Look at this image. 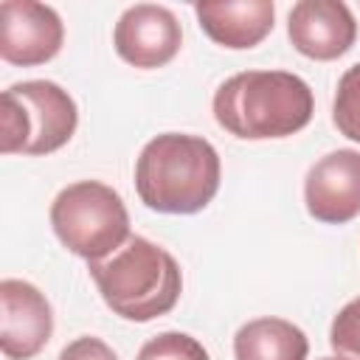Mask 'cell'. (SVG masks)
<instances>
[{"instance_id": "16", "label": "cell", "mask_w": 360, "mask_h": 360, "mask_svg": "<svg viewBox=\"0 0 360 360\" xmlns=\"http://www.w3.org/2000/svg\"><path fill=\"white\" fill-rule=\"evenodd\" d=\"M56 360H118L115 352L101 340V338H93V335H84V338H76L70 340Z\"/></svg>"}, {"instance_id": "9", "label": "cell", "mask_w": 360, "mask_h": 360, "mask_svg": "<svg viewBox=\"0 0 360 360\" xmlns=\"http://www.w3.org/2000/svg\"><path fill=\"white\" fill-rule=\"evenodd\" d=\"M309 217L326 225H343L360 217V152L335 149L323 155L304 180Z\"/></svg>"}, {"instance_id": "15", "label": "cell", "mask_w": 360, "mask_h": 360, "mask_svg": "<svg viewBox=\"0 0 360 360\" xmlns=\"http://www.w3.org/2000/svg\"><path fill=\"white\" fill-rule=\"evenodd\" d=\"M329 346L335 349V357L360 360V295L343 304L335 315L329 329Z\"/></svg>"}, {"instance_id": "6", "label": "cell", "mask_w": 360, "mask_h": 360, "mask_svg": "<svg viewBox=\"0 0 360 360\" xmlns=\"http://www.w3.org/2000/svg\"><path fill=\"white\" fill-rule=\"evenodd\" d=\"M65 42L56 8L37 0L0 3V56L8 65L34 68L51 62Z\"/></svg>"}, {"instance_id": "8", "label": "cell", "mask_w": 360, "mask_h": 360, "mask_svg": "<svg viewBox=\"0 0 360 360\" xmlns=\"http://www.w3.org/2000/svg\"><path fill=\"white\" fill-rule=\"evenodd\" d=\"M53 335L48 298L22 278L0 281V352L8 360L37 357Z\"/></svg>"}, {"instance_id": "3", "label": "cell", "mask_w": 360, "mask_h": 360, "mask_svg": "<svg viewBox=\"0 0 360 360\" xmlns=\"http://www.w3.org/2000/svg\"><path fill=\"white\" fill-rule=\"evenodd\" d=\"M87 264L104 304L124 321H155L172 312L183 292L180 264L146 236H129L115 253Z\"/></svg>"}, {"instance_id": "11", "label": "cell", "mask_w": 360, "mask_h": 360, "mask_svg": "<svg viewBox=\"0 0 360 360\" xmlns=\"http://www.w3.org/2000/svg\"><path fill=\"white\" fill-rule=\"evenodd\" d=\"M200 28L222 48L245 51L259 45L276 20V6L270 0H225V3H197L194 6Z\"/></svg>"}, {"instance_id": "1", "label": "cell", "mask_w": 360, "mask_h": 360, "mask_svg": "<svg viewBox=\"0 0 360 360\" xmlns=\"http://www.w3.org/2000/svg\"><path fill=\"white\" fill-rule=\"evenodd\" d=\"M309 84L290 70H242L214 93L217 124L242 141L287 138L312 118Z\"/></svg>"}, {"instance_id": "12", "label": "cell", "mask_w": 360, "mask_h": 360, "mask_svg": "<svg viewBox=\"0 0 360 360\" xmlns=\"http://www.w3.org/2000/svg\"><path fill=\"white\" fill-rule=\"evenodd\" d=\"M307 335L284 318H253L233 335L236 360H307Z\"/></svg>"}, {"instance_id": "7", "label": "cell", "mask_w": 360, "mask_h": 360, "mask_svg": "<svg viewBox=\"0 0 360 360\" xmlns=\"http://www.w3.org/2000/svg\"><path fill=\"white\" fill-rule=\"evenodd\" d=\"M112 45L124 62L141 70L169 65L180 45L183 28L172 8L155 3H135L129 6L112 31Z\"/></svg>"}, {"instance_id": "13", "label": "cell", "mask_w": 360, "mask_h": 360, "mask_svg": "<svg viewBox=\"0 0 360 360\" xmlns=\"http://www.w3.org/2000/svg\"><path fill=\"white\" fill-rule=\"evenodd\" d=\"M332 121L340 129V135L360 143V62L352 65L338 82L332 101Z\"/></svg>"}, {"instance_id": "4", "label": "cell", "mask_w": 360, "mask_h": 360, "mask_svg": "<svg viewBox=\"0 0 360 360\" xmlns=\"http://www.w3.org/2000/svg\"><path fill=\"white\" fill-rule=\"evenodd\" d=\"M79 124L73 96L48 79L17 82L3 90L0 152L3 155H51L62 149Z\"/></svg>"}, {"instance_id": "14", "label": "cell", "mask_w": 360, "mask_h": 360, "mask_svg": "<svg viewBox=\"0 0 360 360\" xmlns=\"http://www.w3.org/2000/svg\"><path fill=\"white\" fill-rule=\"evenodd\" d=\"M138 360H208V352L186 332H160L141 346Z\"/></svg>"}, {"instance_id": "10", "label": "cell", "mask_w": 360, "mask_h": 360, "mask_svg": "<svg viewBox=\"0 0 360 360\" xmlns=\"http://www.w3.org/2000/svg\"><path fill=\"white\" fill-rule=\"evenodd\" d=\"M287 37L298 53L318 62L343 56L357 39V22L340 0H301L290 8Z\"/></svg>"}, {"instance_id": "5", "label": "cell", "mask_w": 360, "mask_h": 360, "mask_svg": "<svg viewBox=\"0 0 360 360\" xmlns=\"http://www.w3.org/2000/svg\"><path fill=\"white\" fill-rule=\"evenodd\" d=\"M51 225L59 242L87 262L107 259L132 236L121 194L98 180L65 186L51 202Z\"/></svg>"}, {"instance_id": "17", "label": "cell", "mask_w": 360, "mask_h": 360, "mask_svg": "<svg viewBox=\"0 0 360 360\" xmlns=\"http://www.w3.org/2000/svg\"><path fill=\"white\" fill-rule=\"evenodd\" d=\"M318 360H343V357H318Z\"/></svg>"}, {"instance_id": "2", "label": "cell", "mask_w": 360, "mask_h": 360, "mask_svg": "<svg viewBox=\"0 0 360 360\" xmlns=\"http://www.w3.org/2000/svg\"><path fill=\"white\" fill-rule=\"evenodd\" d=\"M219 155L211 141L186 132L152 138L135 160V191L160 214H197L219 191Z\"/></svg>"}]
</instances>
